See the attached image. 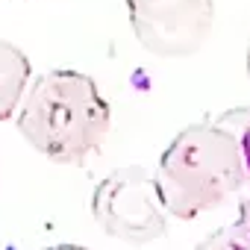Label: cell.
<instances>
[{
	"label": "cell",
	"mask_w": 250,
	"mask_h": 250,
	"mask_svg": "<svg viewBox=\"0 0 250 250\" xmlns=\"http://www.w3.org/2000/svg\"><path fill=\"white\" fill-rule=\"evenodd\" d=\"M197 250H250V227L238 218V221L209 232L197 244Z\"/></svg>",
	"instance_id": "52a82bcc"
},
{
	"label": "cell",
	"mask_w": 250,
	"mask_h": 250,
	"mask_svg": "<svg viewBox=\"0 0 250 250\" xmlns=\"http://www.w3.org/2000/svg\"><path fill=\"white\" fill-rule=\"evenodd\" d=\"M15 124L24 142L47 162L83 165L112 130V106L88 74L56 68L30 80Z\"/></svg>",
	"instance_id": "6da1fadb"
},
{
	"label": "cell",
	"mask_w": 250,
	"mask_h": 250,
	"mask_svg": "<svg viewBox=\"0 0 250 250\" xmlns=\"http://www.w3.org/2000/svg\"><path fill=\"white\" fill-rule=\"evenodd\" d=\"M215 124H221L224 130H229L238 145H241V156H244V191L250 188V106H235L227 109L215 118Z\"/></svg>",
	"instance_id": "8992f818"
},
{
	"label": "cell",
	"mask_w": 250,
	"mask_h": 250,
	"mask_svg": "<svg viewBox=\"0 0 250 250\" xmlns=\"http://www.w3.org/2000/svg\"><path fill=\"white\" fill-rule=\"evenodd\" d=\"M94 224L121 241L147 244L168 232V212L156 174L145 165H124L106 174L91 191Z\"/></svg>",
	"instance_id": "3957f363"
},
{
	"label": "cell",
	"mask_w": 250,
	"mask_h": 250,
	"mask_svg": "<svg viewBox=\"0 0 250 250\" xmlns=\"http://www.w3.org/2000/svg\"><path fill=\"white\" fill-rule=\"evenodd\" d=\"M153 174L165 212L191 221L244 191L241 145L221 124L197 121L171 139Z\"/></svg>",
	"instance_id": "7a4b0ae2"
},
{
	"label": "cell",
	"mask_w": 250,
	"mask_h": 250,
	"mask_svg": "<svg viewBox=\"0 0 250 250\" xmlns=\"http://www.w3.org/2000/svg\"><path fill=\"white\" fill-rule=\"evenodd\" d=\"M238 218H241V221L250 227V197H244V200L238 203Z\"/></svg>",
	"instance_id": "ba28073f"
},
{
	"label": "cell",
	"mask_w": 250,
	"mask_h": 250,
	"mask_svg": "<svg viewBox=\"0 0 250 250\" xmlns=\"http://www.w3.org/2000/svg\"><path fill=\"white\" fill-rule=\"evenodd\" d=\"M136 42L159 59L197 53L215 27V0H124Z\"/></svg>",
	"instance_id": "277c9868"
},
{
	"label": "cell",
	"mask_w": 250,
	"mask_h": 250,
	"mask_svg": "<svg viewBox=\"0 0 250 250\" xmlns=\"http://www.w3.org/2000/svg\"><path fill=\"white\" fill-rule=\"evenodd\" d=\"M30 80H33L30 56L15 42L0 39V121L15 118Z\"/></svg>",
	"instance_id": "5b68a950"
},
{
	"label": "cell",
	"mask_w": 250,
	"mask_h": 250,
	"mask_svg": "<svg viewBox=\"0 0 250 250\" xmlns=\"http://www.w3.org/2000/svg\"><path fill=\"white\" fill-rule=\"evenodd\" d=\"M247 77H250V44H247Z\"/></svg>",
	"instance_id": "30bf717a"
},
{
	"label": "cell",
	"mask_w": 250,
	"mask_h": 250,
	"mask_svg": "<svg viewBox=\"0 0 250 250\" xmlns=\"http://www.w3.org/2000/svg\"><path fill=\"white\" fill-rule=\"evenodd\" d=\"M47 250H85V247H80V244H53Z\"/></svg>",
	"instance_id": "9c48e42d"
}]
</instances>
